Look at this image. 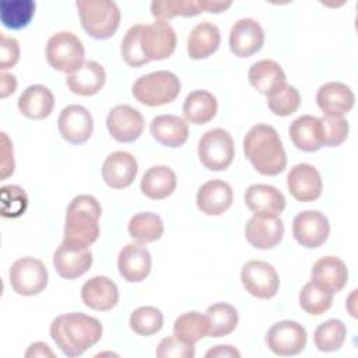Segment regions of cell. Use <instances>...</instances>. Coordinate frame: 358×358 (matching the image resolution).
Here are the masks:
<instances>
[{"mask_svg":"<svg viewBox=\"0 0 358 358\" xmlns=\"http://www.w3.org/2000/svg\"><path fill=\"white\" fill-rule=\"evenodd\" d=\"M50 337L67 357H80L102 337V324L81 312L63 313L53 319Z\"/></svg>","mask_w":358,"mask_h":358,"instance_id":"6da1fadb","label":"cell"},{"mask_svg":"<svg viewBox=\"0 0 358 358\" xmlns=\"http://www.w3.org/2000/svg\"><path fill=\"white\" fill-rule=\"evenodd\" d=\"M243 152L253 168L266 176H275L287 166L285 150L277 130L270 124H255L246 133Z\"/></svg>","mask_w":358,"mask_h":358,"instance_id":"7a4b0ae2","label":"cell"},{"mask_svg":"<svg viewBox=\"0 0 358 358\" xmlns=\"http://www.w3.org/2000/svg\"><path fill=\"white\" fill-rule=\"evenodd\" d=\"M101 213V204L94 196H76L66 211L63 242L90 248L99 236Z\"/></svg>","mask_w":358,"mask_h":358,"instance_id":"3957f363","label":"cell"},{"mask_svg":"<svg viewBox=\"0 0 358 358\" xmlns=\"http://www.w3.org/2000/svg\"><path fill=\"white\" fill-rule=\"evenodd\" d=\"M84 31L94 39H108L119 28L120 11L110 0H78L76 3Z\"/></svg>","mask_w":358,"mask_h":358,"instance_id":"277c9868","label":"cell"},{"mask_svg":"<svg viewBox=\"0 0 358 358\" xmlns=\"http://www.w3.org/2000/svg\"><path fill=\"white\" fill-rule=\"evenodd\" d=\"M180 87L176 74L158 70L138 77L133 84L131 94L143 105L161 106L175 101L180 92Z\"/></svg>","mask_w":358,"mask_h":358,"instance_id":"5b68a950","label":"cell"},{"mask_svg":"<svg viewBox=\"0 0 358 358\" xmlns=\"http://www.w3.org/2000/svg\"><path fill=\"white\" fill-rule=\"evenodd\" d=\"M84 46L77 35L60 31L52 35L46 43L48 63L57 71L70 74L84 64Z\"/></svg>","mask_w":358,"mask_h":358,"instance_id":"8992f818","label":"cell"},{"mask_svg":"<svg viewBox=\"0 0 358 358\" xmlns=\"http://www.w3.org/2000/svg\"><path fill=\"white\" fill-rule=\"evenodd\" d=\"M197 154L204 168L210 171L227 169L235 157V147L231 134L224 129H211L199 140Z\"/></svg>","mask_w":358,"mask_h":358,"instance_id":"52a82bcc","label":"cell"},{"mask_svg":"<svg viewBox=\"0 0 358 358\" xmlns=\"http://www.w3.org/2000/svg\"><path fill=\"white\" fill-rule=\"evenodd\" d=\"M10 284L18 295L32 296L42 292L48 285V270L35 257H21L10 267Z\"/></svg>","mask_w":358,"mask_h":358,"instance_id":"ba28073f","label":"cell"},{"mask_svg":"<svg viewBox=\"0 0 358 358\" xmlns=\"http://www.w3.org/2000/svg\"><path fill=\"white\" fill-rule=\"evenodd\" d=\"M266 344L275 355L291 357L303 351L308 334L302 324L294 320L274 323L266 333Z\"/></svg>","mask_w":358,"mask_h":358,"instance_id":"9c48e42d","label":"cell"},{"mask_svg":"<svg viewBox=\"0 0 358 358\" xmlns=\"http://www.w3.org/2000/svg\"><path fill=\"white\" fill-rule=\"evenodd\" d=\"M241 280L243 288L259 299L273 298L280 287V278L275 268L262 260H250L243 264Z\"/></svg>","mask_w":358,"mask_h":358,"instance_id":"30bf717a","label":"cell"},{"mask_svg":"<svg viewBox=\"0 0 358 358\" xmlns=\"http://www.w3.org/2000/svg\"><path fill=\"white\" fill-rule=\"evenodd\" d=\"M292 234L296 242L308 249L322 246L330 234L327 217L317 210H306L295 215L292 221Z\"/></svg>","mask_w":358,"mask_h":358,"instance_id":"8fae6325","label":"cell"},{"mask_svg":"<svg viewBox=\"0 0 358 358\" xmlns=\"http://www.w3.org/2000/svg\"><path fill=\"white\" fill-rule=\"evenodd\" d=\"M140 46L148 60L168 59L176 48L175 29L169 22L157 20L155 22L145 25L140 38Z\"/></svg>","mask_w":358,"mask_h":358,"instance_id":"7c38bea8","label":"cell"},{"mask_svg":"<svg viewBox=\"0 0 358 358\" xmlns=\"http://www.w3.org/2000/svg\"><path fill=\"white\" fill-rule=\"evenodd\" d=\"M109 134L119 143H133L144 130L143 115L130 105H117L106 116Z\"/></svg>","mask_w":358,"mask_h":358,"instance_id":"4fadbf2b","label":"cell"},{"mask_svg":"<svg viewBox=\"0 0 358 358\" xmlns=\"http://www.w3.org/2000/svg\"><path fill=\"white\" fill-rule=\"evenodd\" d=\"M92 264L90 248L62 242L53 253V266L56 273L67 280H74L85 274Z\"/></svg>","mask_w":358,"mask_h":358,"instance_id":"5bb4252c","label":"cell"},{"mask_svg":"<svg viewBox=\"0 0 358 358\" xmlns=\"http://www.w3.org/2000/svg\"><path fill=\"white\" fill-rule=\"evenodd\" d=\"M57 127L67 143L83 144L92 134L94 119L84 106L67 105L59 115Z\"/></svg>","mask_w":358,"mask_h":358,"instance_id":"9a60e30c","label":"cell"},{"mask_svg":"<svg viewBox=\"0 0 358 358\" xmlns=\"http://www.w3.org/2000/svg\"><path fill=\"white\" fill-rule=\"evenodd\" d=\"M287 186L291 196L302 203L320 197L323 183L319 171L310 164H296L287 175Z\"/></svg>","mask_w":358,"mask_h":358,"instance_id":"2e32d148","label":"cell"},{"mask_svg":"<svg viewBox=\"0 0 358 358\" xmlns=\"http://www.w3.org/2000/svg\"><path fill=\"white\" fill-rule=\"evenodd\" d=\"M246 241L256 249H271L284 236V224L278 215L255 214L245 225Z\"/></svg>","mask_w":358,"mask_h":358,"instance_id":"e0dca14e","label":"cell"},{"mask_svg":"<svg viewBox=\"0 0 358 358\" xmlns=\"http://www.w3.org/2000/svg\"><path fill=\"white\" fill-rule=\"evenodd\" d=\"M264 43V31L253 18L236 21L229 31V48L238 57H249L257 53Z\"/></svg>","mask_w":358,"mask_h":358,"instance_id":"ac0fdd59","label":"cell"},{"mask_svg":"<svg viewBox=\"0 0 358 358\" xmlns=\"http://www.w3.org/2000/svg\"><path fill=\"white\" fill-rule=\"evenodd\" d=\"M137 171V161L130 152L115 151L102 165V179L112 189H124L133 183Z\"/></svg>","mask_w":358,"mask_h":358,"instance_id":"d6986e66","label":"cell"},{"mask_svg":"<svg viewBox=\"0 0 358 358\" xmlns=\"http://www.w3.org/2000/svg\"><path fill=\"white\" fill-rule=\"evenodd\" d=\"M117 268L120 275L129 282L145 280L151 270V255L141 243H127L119 252Z\"/></svg>","mask_w":358,"mask_h":358,"instance_id":"ffe728a7","label":"cell"},{"mask_svg":"<svg viewBox=\"0 0 358 358\" xmlns=\"http://www.w3.org/2000/svg\"><path fill=\"white\" fill-rule=\"evenodd\" d=\"M310 277L315 285L330 294H336L345 287L348 270L341 259L336 256H324L313 264Z\"/></svg>","mask_w":358,"mask_h":358,"instance_id":"44dd1931","label":"cell"},{"mask_svg":"<svg viewBox=\"0 0 358 358\" xmlns=\"http://www.w3.org/2000/svg\"><path fill=\"white\" fill-rule=\"evenodd\" d=\"M81 299L85 306L106 312L116 306L119 301L117 285L105 275H95L81 287Z\"/></svg>","mask_w":358,"mask_h":358,"instance_id":"7402d4cb","label":"cell"},{"mask_svg":"<svg viewBox=\"0 0 358 358\" xmlns=\"http://www.w3.org/2000/svg\"><path fill=\"white\" fill-rule=\"evenodd\" d=\"M234 200L232 187L220 179H213L200 186L196 196L199 210L207 215H220L225 213Z\"/></svg>","mask_w":358,"mask_h":358,"instance_id":"603a6c76","label":"cell"},{"mask_svg":"<svg viewBox=\"0 0 358 358\" xmlns=\"http://www.w3.org/2000/svg\"><path fill=\"white\" fill-rule=\"evenodd\" d=\"M245 204L255 214L278 215L285 208L284 194L270 185H250L245 192Z\"/></svg>","mask_w":358,"mask_h":358,"instance_id":"cb8c5ba5","label":"cell"},{"mask_svg":"<svg viewBox=\"0 0 358 358\" xmlns=\"http://www.w3.org/2000/svg\"><path fill=\"white\" fill-rule=\"evenodd\" d=\"M105 81H106L105 69L94 60L84 62L81 67L67 74L66 77V84L69 90L73 94L81 95V96L95 95L96 92L101 91Z\"/></svg>","mask_w":358,"mask_h":358,"instance_id":"d4e9b609","label":"cell"},{"mask_svg":"<svg viewBox=\"0 0 358 358\" xmlns=\"http://www.w3.org/2000/svg\"><path fill=\"white\" fill-rule=\"evenodd\" d=\"M355 95L343 83L331 81L323 84L316 94V103L324 115H340L350 112L354 106Z\"/></svg>","mask_w":358,"mask_h":358,"instance_id":"484cf974","label":"cell"},{"mask_svg":"<svg viewBox=\"0 0 358 358\" xmlns=\"http://www.w3.org/2000/svg\"><path fill=\"white\" fill-rule=\"evenodd\" d=\"M248 77L250 85L267 96L287 85V77L282 67L270 59L253 63L249 69Z\"/></svg>","mask_w":358,"mask_h":358,"instance_id":"4316f807","label":"cell"},{"mask_svg":"<svg viewBox=\"0 0 358 358\" xmlns=\"http://www.w3.org/2000/svg\"><path fill=\"white\" fill-rule=\"evenodd\" d=\"M150 133L159 144L176 148L186 143L189 127L187 123L176 115H159L151 120Z\"/></svg>","mask_w":358,"mask_h":358,"instance_id":"83f0119b","label":"cell"},{"mask_svg":"<svg viewBox=\"0 0 358 358\" xmlns=\"http://www.w3.org/2000/svg\"><path fill=\"white\" fill-rule=\"evenodd\" d=\"M55 106V96L50 90L41 84L29 85L18 98L20 112L34 120L48 117Z\"/></svg>","mask_w":358,"mask_h":358,"instance_id":"f1b7e54d","label":"cell"},{"mask_svg":"<svg viewBox=\"0 0 358 358\" xmlns=\"http://www.w3.org/2000/svg\"><path fill=\"white\" fill-rule=\"evenodd\" d=\"M289 138L294 145L305 152H313L323 147L320 119L312 115L296 117L289 126Z\"/></svg>","mask_w":358,"mask_h":358,"instance_id":"f546056e","label":"cell"},{"mask_svg":"<svg viewBox=\"0 0 358 358\" xmlns=\"http://www.w3.org/2000/svg\"><path fill=\"white\" fill-rule=\"evenodd\" d=\"M176 187V175L166 165H155L148 168L140 182L144 196L152 200L166 199Z\"/></svg>","mask_w":358,"mask_h":358,"instance_id":"4dcf8cb0","label":"cell"},{"mask_svg":"<svg viewBox=\"0 0 358 358\" xmlns=\"http://www.w3.org/2000/svg\"><path fill=\"white\" fill-rule=\"evenodd\" d=\"M221 35L215 24L204 21L197 24L187 36V55L199 60L211 56L220 46Z\"/></svg>","mask_w":358,"mask_h":358,"instance_id":"1f68e13d","label":"cell"},{"mask_svg":"<svg viewBox=\"0 0 358 358\" xmlns=\"http://www.w3.org/2000/svg\"><path fill=\"white\" fill-rule=\"evenodd\" d=\"M182 109L187 122L193 124H206L214 119L218 102L211 92L196 90L186 96Z\"/></svg>","mask_w":358,"mask_h":358,"instance_id":"d6a6232c","label":"cell"},{"mask_svg":"<svg viewBox=\"0 0 358 358\" xmlns=\"http://www.w3.org/2000/svg\"><path fill=\"white\" fill-rule=\"evenodd\" d=\"M206 316L208 320V336L224 337L231 334L238 326L236 309L225 302L213 303L207 308Z\"/></svg>","mask_w":358,"mask_h":358,"instance_id":"836d02e7","label":"cell"},{"mask_svg":"<svg viewBox=\"0 0 358 358\" xmlns=\"http://www.w3.org/2000/svg\"><path fill=\"white\" fill-rule=\"evenodd\" d=\"M129 234L138 243L158 241L164 234V222L158 214L145 211L133 215L129 221Z\"/></svg>","mask_w":358,"mask_h":358,"instance_id":"e575fe53","label":"cell"},{"mask_svg":"<svg viewBox=\"0 0 358 358\" xmlns=\"http://www.w3.org/2000/svg\"><path fill=\"white\" fill-rule=\"evenodd\" d=\"M173 336L185 343L196 344L208 336V320L200 312H186L176 317L173 323Z\"/></svg>","mask_w":358,"mask_h":358,"instance_id":"d590c367","label":"cell"},{"mask_svg":"<svg viewBox=\"0 0 358 358\" xmlns=\"http://www.w3.org/2000/svg\"><path fill=\"white\" fill-rule=\"evenodd\" d=\"M35 14V1L32 0H1L0 20L8 29L25 28Z\"/></svg>","mask_w":358,"mask_h":358,"instance_id":"8d00e7d4","label":"cell"},{"mask_svg":"<svg viewBox=\"0 0 358 358\" xmlns=\"http://www.w3.org/2000/svg\"><path fill=\"white\" fill-rule=\"evenodd\" d=\"M347 336L345 324L338 319H330L319 324L313 333V341L319 351L331 352L343 347Z\"/></svg>","mask_w":358,"mask_h":358,"instance_id":"74e56055","label":"cell"},{"mask_svg":"<svg viewBox=\"0 0 358 358\" xmlns=\"http://www.w3.org/2000/svg\"><path fill=\"white\" fill-rule=\"evenodd\" d=\"M201 11V0H155L151 3V14L162 21L178 15L194 17Z\"/></svg>","mask_w":358,"mask_h":358,"instance_id":"f35d334b","label":"cell"},{"mask_svg":"<svg viewBox=\"0 0 358 358\" xmlns=\"http://www.w3.org/2000/svg\"><path fill=\"white\" fill-rule=\"evenodd\" d=\"M129 324L136 334L151 336L162 329L164 315L154 306H140L131 312Z\"/></svg>","mask_w":358,"mask_h":358,"instance_id":"ab89813d","label":"cell"},{"mask_svg":"<svg viewBox=\"0 0 358 358\" xmlns=\"http://www.w3.org/2000/svg\"><path fill=\"white\" fill-rule=\"evenodd\" d=\"M331 303H333V294L319 288L312 281L306 282L299 292L301 308L312 316H319L324 313L326 310L330 309Z\"/></svg>","mask_w":358,"mask_h":358,"instance_id":"60d3db41","label":"cell"},{"mask_svg":"<svg viewBox=\"0 0 358 358\" xmlns=\"http://www.w3.org/2000/svg\"><path fill=\"white\" fill-rule=\"evenodd\" d=\"M144 28H145L144 24H136V25L130 27L122 41V46H120L122 57L131 67H140L150 62L144 56L141 46H140V38H141Z\"/></svg>","mask_w":358,"mask_h":358,"instance_id":"b9f144b4","label":"cell"},{"mask_svg":"<svg viewBox=\"0 0 358 358\" xmlns=\"http://www.w3.org/2000/svg\"><path fill=\"white\" fill-rule=\"evenodd\" d=\"M270 110L277 116H289L296 112L301 105V95L292 85H284L267 96Z\"/></svg>","mask_w":358,"mask_h":358,"instance_id":"7bdbcfd3","label":"cell"},{"mask_svg":"<svg viewBox=\"0 0 358 358\" xmlns=\"http://www.w3.org/2000/svg\"><path fill=\"white\" fill-rule=\"evenodd\" d=\"M322 124V140L326 147H337L345 141L350 126L344 116L340 115H324L320 117Z\"/></svg>","mask_w":358,"mask_h":358,"instance_id":"ee69618b","label":"cell"},{"mask_svg":"<svg viewBox=\"0 0 358 358\" xmlns=\"http://www.w3.org/2000/svg\"><path fill=\"white\" fill-rule=\"evenodd\" d=\"M1 196V214L3 217L15 218L25 213L28 206V197L22 187L17 185L3 186L0 190Z\"/></svg>","mask_w":358,"mask_h":358,"instance_id":"f6af8a7d","label":"cell"},{"mask_svg":"<svg viewBox=\"0 0 358 358\" xmlns=\"http://www.w3.org/2000/svg\"><path fill=\"white\" fill-rule=\"evenodd\" d=\"M194 354V344L185 343L176 336L162 338L155 350L158 358H193Z\"/></svg>","mask_w":358,"mask_h":358,"instance_id":"bcb514c9","label":"cell"},{"mask_svg":"<svg viewBox=\"0 0 358 358\" xmlns=\"http://www.w3.org/2000/svg\"><path fill=\"white\" fill-rule=\"evenodd\" d=\"M0 49H1V57H0V69H11L17 64L20 59V46L18 42L14 38H8L6 35H1L0 41Z\"/></svg>","mask_w":358,"mask_h":358,"instance_id":"7dc6e473","label":"cell"},{"mask_svg":"<svg viewBox=\"0 0 358 358\" xmlns=\"http://www.w3.org/2000/svg\"><path fill=\"white\" fill-rule=\"evenodd\" d=\"M3 138V147H1V179H6L8 175H13L14 172V159H13V144L10 143L6 133H1Z\"/></svg>","mask_w":358,"mask_h":358,"instance_id":"c3c4849f","label":"cell"},{"mask_svg":"<svg viewBox=\"0 0 358 358\" xmlns=\"http://www.w3.org/2000/svg\"><path fill=\"white\" fill-rule=\"evenodd\" d=\"M206 357L207 358H211V357H217V358H239L241 357V352L232 347V345H215L214 348H210L207 352H206Z\"/></svg>","mask_w":358,"mask_h":358,"instance_id":"681fc988","label":"cell"},{"mask_svg":"<svg viewBox=\"0 0 358 358\" xmlns=\"http://www.w3.org/2000/svg\"><path fill=\"white\" fill-rule=\"evenodd\" d=\"M231 1H215V0H201V10L207 13H222L231 7Z\"/></svg>","mask_w":358,"mask_h":358,"instance_id":"f907efd6","label":"cell"},{"mask_svg":"<svg viewBox=\"0 0 358 358\" xmlns=\"http://www.w3.org/2000/svg\"><path fill=\"white\" fill-rule=\"evenodd\" d=\"M25 357H55V354L49 350V345L45 343H34L25 352Z\"/></svg>","mask_w":358,"mask_h":358,"instance_id":"816d5d0a","label":"cell"},{"mask_svg":"<svg viewBox=\"0 0 358 358\" xmlns=\"http://www.w3.org/2000/svg\"><path fill=\"white\" fill-rule=\"evenodd\" d=\"M17 81L13 74L1 73V98H6L7 95L13 94L15 91Z\"/></svg>","mask_w":358,"mask_h":358,"instance_id":"f5cc1de1","label":"cell"}]
</instances>
